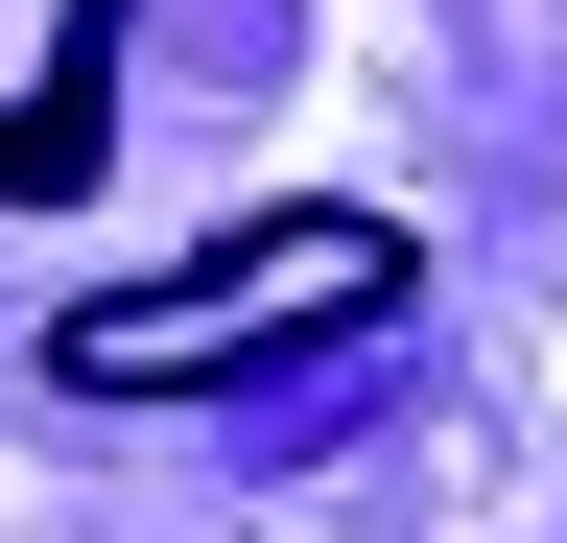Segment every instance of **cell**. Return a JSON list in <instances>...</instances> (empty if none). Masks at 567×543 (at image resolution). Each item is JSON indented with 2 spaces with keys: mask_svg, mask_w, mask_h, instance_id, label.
Listing matches in <instances>:
<instances>
[{
  "mask_svg": "<svg viewBox=\"0 0 567 543\" xmlns=\"http://www.w3.org/2000/svg\"><path fill=\"white\" fill-rule=\"evenodd\" d=\"M118 143V0H0V213H71Z\"/></svg>",
  "mask_w": 567,
  "mask_h": 543,
  "instance_id": "7a4b0ae2",
  "label": "cell"
},
{
  "mask_svg": "<svg viewBox=\"0 0 567 543\" xmlns=\"http://www.w3.org/2000/svg\"><path fill=\"white\" fill-rule=\"evenodd\" d=\"M402 284H425V237L354 213V189H308V213H237V237L142 260V284H71V307H48V378H71V401H189V378H260V355L379 331Z\"/></svg>",
  "mask_w": 567,
  "mask_h": 543,
  "instance_id": "6da1fadb",
  "label": "cell"
}]
</instances>
